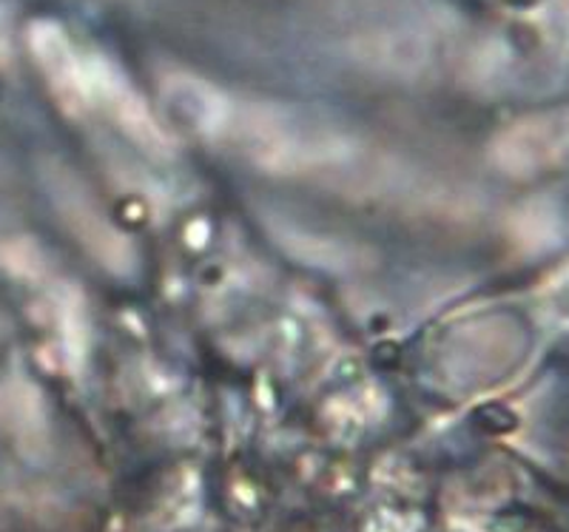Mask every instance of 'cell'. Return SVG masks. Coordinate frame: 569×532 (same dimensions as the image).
<instances>
[{
  "instance_id": "1",
  "label": "cell",
  "mask_w": 569,
  "mask_h": 532,
  "mask_svg": "<svg viewBox=\"0 0 569 532\" xmlns=\"http://www.w3.org/2000/svg\"><path fill=\"white\" fill-rule=\"evenodd\" d=\"M66 217H69L74 234L80 237L86 248H89L100 262L111 268V271H126L131 265V248L123 234H117V228L100 214V208L91 202L86 189H74V194H63Z\"/></svg>"
}]
</instances>
